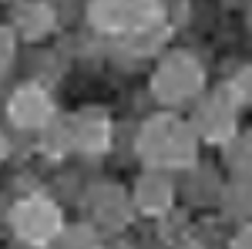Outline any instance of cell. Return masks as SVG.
Here are the masks:
<instances>
[{"mask_svg":"<svg viewBox=\"0 0 252 249\" xmlns=\"http://www.w3.org/2000/svg\"><path fill=\"white\" fill-rule=\"evenodd\" d=\"M47 115V101L40 98V91H24L14 101V118L24 121V125H37L40 118Z\"/></svg>","mask_w":252,"mask_h":249,"instance_id":"obj_3","label":"cell"},{"mask_svg":"<svg viewBox=\"0 0 252 249\" xmlns=\"http://www.w3.org/2000/svg\"><path fill=\"white\" fill-rule=\"evenodd\" d=\"M17 226L31 239H44L58 226V215H54V209H47L44 202H27L24 209H17Z\"/></svg>","mask_w":252,"mask_h":249,"instance_id":"obj_2","label":"cell"},{"mask_svg":"<svg viewBox=\"0 0 252 249\" xmlns=\"http://www.w3.org/2000/svg\"><path fill=\"white\" fill-rule=\"evenodd\" d=\"M0 155H3V142H0Z\"/></svg>","mask_w":252,"mask_h":249,"instance_id":"obj_5","label":"cell"},{"mask_svg":"<svg viewBox=\"0 0 252 249\" xmlns=\"http://www.w3.org/2000/svg\"><path fill=\"white\" fill-rule=\"evenodd\" d=\"M155 14V0H94L91 17L97 27L108 31H135L145 20H152Z\"/></svg>","mask_w":252,"mask_h":249,"instance_id":"obj_1","label":"cell"},{"mask_svg":"<svg viewBox=\"0 0 252 249\" xmlns=\"http://www.w3.org/2000/svg\"><path fill=\"white\" fill-rule=\"evenodd\" d=\"M10 58V37H7V31H0V64Z\"/></svg>","mask_w":252,"mask_h":249,"instance_id":"obj_4","label":"cell"}]
</instances>
